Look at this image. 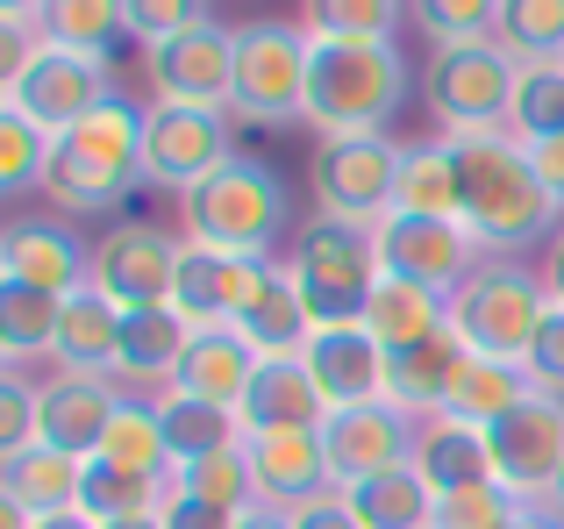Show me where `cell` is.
I'll use <instances>...</instances> for the list:
<instances>
[{
  "instance_id": "60d3db41",
  "label": "cell",
  "mask_w": 564,
  "mask_h": 529,
  "mask_svg": "<svg viewBox=\"0 0 564 529\" xmlns=\"http://www.w3.org/2000/svg\"><path fill=\"white\" fill-rule=\"evenodd\" d=\"M51 151H57V137H43L29 115L0 108V194H8V201L36 194L43 172H51Z\"/></svg>"
},
{
  "instance_id": "ee69618b",
  "label": "cell",
  "mask_w": 564,
  "mask_h": 529,
  "mask_svg": "<svg viewBox=\"0 0 564 529\" xmlns=\"http://www.w3.org/2000/svg\"><path fill=\"white\" fill-rule=\"evenodd\" d=\"M508 129L522 143L564 137V65H522V86H514V122Z\"/></svg>"
},
{
  "instance_id": "681fc988",
  "label": "cell",
  "mask_w": 564,
  "mask_h": 529,
  "mask_svg": "<svg viewBox=\"0 0 564 529\" xmlns=\"http://www.w3.org/2000/svg\"><path fill=\"white\" fill-rule=\"evenodd\" d=\"M165 529H236L229 508H215V501H200V494H180L172 487V501H165V516H158Z\"/></svg>"
},
{
  "instance_id": "ab89813d",
  "label": "cell",
  "mask_w": 564,
  "mask_h": 529,
  "mask_svg": "<svg viewBox=\"0 0 564 529\" xmlns=\"http://www.w3.org/2000/svg\"><path fill=\"white\" fill-rule=\"evenodd\" d=\"M400 8L408 0H301V29L336 43H393Z\"/></svg>"
},
{
  "instance_id": "4fadbf2b",
  "label": "cell",
  "mask_w": 564,
  "mask_h": 529,
  "mask_svg": "<svg viewBox=\"0 0 564 529\" xmlns=\"http://www.w3.org/2000/svg\"><path fill=\"white\" fill-rule=\"evenodd\" d=\"M486 451H494V479L500 487L522 494V501L536 508L543 494L557 487V473H564V401L529 393L522 408H508V415L486 430Z\"/></svg>"
},
{
  "instance_id": "52a82bcc",
  "label": "cell",
  "mask_w": 564,
  "mask_h": 529,
  "mask_svg": "<svg viewBox=\"0 0 564 529\" xmlns=\"http://www.w3.org/2000/svg\"><path fill=\"white\" fill-rule=\"evenodd\" d=\"M236 122L286 129L307 122V29L301 22H243L236 29Z\"/></svg>"
},
{
  "instance_id": "f35d334b",
  "label": "cell",
  "mask_w": 564,
  "mask_h": 529,
  "mask_svg": "<svg viewBox=\"0 0 564 529\" xmlns=\"http://www.w3.org/2000/svg\"><path fill=\"white\" fill-rule=\"evenodd\" d=\"M43 43H65V51H94L108 57L115 36H129V8L122 0H51L36 22Z\"/></svg>"
},
{
  "instance_id": "8d00e7d4",
  "label": "cell",
  "mask_w": 564,
  "mask_h": 529,
  "mask_svg": "<svg viewBox=\"0 0 564 529\" xmlns=\"http://www.w3.org/2000/svg\"><path fill=\"white\" fill-rule=\"evenodd\" d=\"M393 215H457V165H451V143H408V151H400Z\"/></svg>"
},
{
  "instance_id": "d4e9b609",
  "label": "cell",
  "mask_w": 564,
  "mask_h": 529,
  "mask_svg": "<svg viewBox=\"0 0 564 529\" xmlns=\"http://www.w3.org/2000/svg\"><path fill=\"white\" fill-rule=\"evenodd\" d=\"M414 473L429 479L436 501H451V494H465V487H486V479H494L486 430H471V422H457V415H422V436H414Z\"/></svg>"
},
{
  "instance_id": "603a6c76",
  "label": "cell",
  "mask_w": 564,
  "mask_h": 529,
  "mask_svg": "<svg viewBox=\"0 0 564 529\" xmlns=\"http://www.w3.org/2000/svg\"><path fill=\"white\" fill-rule=\"evenodd\" d=\"M465 358L471 350H465L457 330H436V336H422V344H408V350H386V401L408 408V415H443Z\"/></svg>"
},
{
  "instance_id": "7dc6e473",
  "label": "cell",
  "mask_w": 564,
  "mask_h": 529,
  "mask_svg": "<svg viewBox=\"0 0 564 529\" xmlns=\"http://www.w3.org/2000/svg\"><path fill=\"white\" fill-rule=\"evenodd\" d=\"M36 415H43V387H29L22 373H0V451H29L36 444Z\"/></svg>"
},
{
  "instance_id": "7c38bea8",
  "label": "cell",
  "mask_w": 564,
  "mask_h": 529,
  "mask_svg": "<svg viewBox=\"0 0 564 529\" xmlns=\"http://www.w3.org/2000/svg\"><path fill=\"white\" fill-rule=\"evenodd\" d=\"M180 258L186 237L158 223H115L94 244V293H108L115 307H165L180 287Z\"/></svg>"
},
{
  "instance_id": "4316f807",
  "label": "cell",
  "mask_w": 564,
  "mask_h": 529,
  "mask_svg": "<svg viewBox=\"0 0 564 529\" xmlns=\"http://www.w3.org/2000/svg\"><path fill=\"white\" fill-rule=\"evenodd\" d=\"M57 143H65L79 165H94V172H108L115 186H129V194L143 186V108H137V100L115 94L108 108H94L79 129H65Z\"/></svg>"
},
{
  "instance_id": "11a10c76",
  "label": "cell",
  "mask_w": 564,
  "mask_h": 529,
  "mask_svg": "<svg viewBox=\"0 0 564 529\" xmlns=\"http://www.w3.org/2000/svg\"><path fill=\"white\" fill-rule=\"evenodd\" d=\"M43 8H51V0H0L8 29H36V22H43Z\"/></svg>"
},
{
  "instance_id": "f5cc1de1",
  "label": "cell",
  "mask_w": 564,
  "mask_h": 529,
  "mask_svg": "<svg viewBox=\"0 0 564 529\" xmlns=\"http://www.w3.org/2000/svg\"><path fill=\"white\" fill-rule=\"evenodd\" d=\"M543 287H551V301L564 307V223L551 229V244H543Z\"/></svg>"
},
{
  "instance_id": "d590c367",
  "label": "cell",
  "mask_w": 564,
  "mask_h": 529,
  "mask_svg": "<svg viewBox=\"0 0 564 529\" xmlns=\"http://www.w3.org/2000/svg\"><path fill=\"white\" fill-rule=\"evenodd\" d=\"M57 322H65V301H57V293L0 279V350H8L14 373H22V358H36V350L57 344Z\"/></svg>"
},
{
  "instance_id": "f6af8a7d",
  "label": "cell",
  "mask_w": 564,
  "mask_h": 529,
  "mask_svg": "<svg viewBox=\"0 0 564 529\" xmlns=\"http://www.w3.org/2000/svg\"><path fill=\"white\" fill-rule=\"evenodd\" d=\"M522 508H529L522 494L486 479V487H465V494H451V501H436V529H514Z\"/></svg>"
},
{
  "instance_id": "44dd1931",
  "label": "cell",
  "mask_w": 564,
  "mask_h": 529,
  "mask_svg": "<svg viewBox=\"0 0 564 529\" xmlns=\"http://www.w3.org/2000/svg\"><path fill=\"white\" fill-rule=\"evenodd\" d=\"M243 436H272V430H322L329 401L315 393V373L301 358H258V379L243 393Z\"/></svg>"
},
{
  "instance_id": "bcb514c9",
  "label": "cell",
  "mask_w": 564,
  "mask_h": 529,
  "mask_svg": "<svg viewBox=\"0 0 564 529\" xmlns=\"http://www.w3.org/2000/svg\"><path fill=\"white\" fill-rule=\"evenodd\" d=\"M122 8H129V36H137L143 51L186 36V29H200V22H215L207 0H122Z\"/></svg>"
},
{
  "instance_id": "cb8c5ba5",
  "label": "cell",
  "mask_w": 564,
  "mask_h": 529,
  "mask_svg": "<svg viewBox=\"0 0 564 529\" xmlns=\"http://www.w3.org/2000/svg\"><path fill=\"white\" fill-rule=\"evenodd\" d=\"M250 379H258V350H250L243 330H193L172 393H186V401H215V408H243Z\"/></svg>"
},
{
  "instance_id": "d6986e66",
  "label": "cell",
  "mask_w": 564,
  "mask_h": 529,
  "mask_svg": "<svg viewBox=\"0 0 564 529\" xmlns=\"http://www.w3.org/2000/svg\"><path fill=\"white\" fill-rule=\"evenodd\" d=\"M129 393H115V379H94V373H57L43 387V415H36V444L65 451V458H100V436H108L115 408Z\"/></svg>"
},
{
  "instance_id": "e0dca14e",
  "label": "cell",
  "mask_w": 564,
  "mask_h": 529,
  "mask_svg": "<svg viewBox=\"0 0 564 529\" xmlns=\"http://www.w3.org/2000/svg\"><path fill=\"white\" fill-rule=\"evenodd\" d=\"M0 279L72 301V293L94 287V244H79L57 215H14L0 229Z\"/></svg>"
},
{
  "instance_id": "ac0fdd59",
  "label": "cell",
  "mask_w": 564,
  "mask_h": 529,
  "mask_svg": "<svg viewBox=\"0 0 564 529\" xmlns=\"http://www.w3.org/2000/svg\"><path fill=\"white\" fill-rule=\"evenodd\" d=\"M301 365L315 373V393L336 408H372L386 401V344L365 322H344V330H315L301 350Z\"/></svg>"
},
{
  "instance_id": "f907efd6",
  "label": "cell",
  "mask_w": 564,
  "mask_h": 529,
  "mask_svg": "<svg viewBox=\"0 0 564 529\" xmlns=\"http://www.w3.org/2000/svg\"><path fill=\"white\" fill-rule=\"evenodd\" d=\"M293 529H365V522L350 516L344 487H329V494H315V501H301V508H293Z\"/></svg>"
},
{
  "instance_id": "484cf974",
  "label": "cell",
  "mask_w": 564,
  "mask_h": 529,
  "mask_svg": "<svg viewBox=\"0 0 564 529\" xmlns=\"http://www.w3.org/2000/svg\"><path fill=\"white\" fill-rule=\"evenodd\" d=\"M193 344V322L180 307H122V358H115V373L129 379V387H165L180 379V358Z\"/></svg>"
},
{
  "instance_id": "5bb4252c",
  "label": "cell",
  "mask_w": 564,
  "mask_h": 529,
  "mask_svg": "<svg viewBox=\"0 0 564 529\" xmlns=\"http://www.w3.org/2000/svg\"><path fill=\"white\" fill-rule=\"evenodd\" d=\"M414 436H422V415L393 401H372V408H336L322 422V451H329V479L336 487H365V479L393 473V465H414Z\"/></svg>"
},
{
  "instance_id": "f1b7e54d",
  "label": "cell",
  "mask_w": 564,
  "mask_h": 529,
  "mask_svg": "<svg viewBox=\"0 0 564 529\" xmlns=\"http://www.w3.org/2000/svg\"><path fill=\"white\" fill-rule=\"evenodd\" d=\"M172 487H180V473L172 479H151V473H122V465L108 458H86V487H79V516L86 522H137V516H165Z\"/></svg>"
},
{
  "instance_id": "74e56055",
  "label": "cell",
  "mask_w": 564,
  "mask_h": 529,
  "mask_svg": "<svg viewBox=\"0 0 564 529\" xmlns=\"http://www.w3.org/2000/svg\"><path fill=\"white\" fill-rule=\"evenodd\" d=\"M494 43L514 65H564V0H500Z\"/></svg>"
},
{
  "instance_id": "8992f818",
  "label": "cell",
  "mask_w": 564,
  "mask_h": 529,
  "mask_svg": "<svg viewBox=\"0 0 564 529\" xmlns=\"http://www.w3.org/2000/svg\"><path fill=\"white\" fill-rule=\"evenodd\" d=\"M0 94H8L14 115H29L43 137H65V129H79L94 108L115 100V65L94 57V51H65V43L36 36V51H29L22 65H8Z\"/></svg>"
},
{
  "instance_id": "83f0119b",
  "label": "cell",
  "mask_w": 564,
  "mask_h": 529,
  "mask_svg": "<svg viewBox=\"0 0 564 529\" xmlns=\"http://www.w3.org/2000/svg\"><path fill=\"white\" fill-rule=\"evenodd\" d=\"M51 358L65 365V373H94V379H108L115 373V358H122V307L108 301V293H72L65 301V322H57V344H51Z\"/></svg>"
},
{
  "instance_id": "277c9868",
  "label": "cell",
  "mask_w": 564,
  "mask_h": 529,
  "mask_svg": "<svg viewBox=\"0 0 564 529\" xmlns=\"http://www.w3.org/2000/svg\"><path fill=\"white\" fill-rule=\"evenodd\" d=\"M279 264H286L293 293L307 301L315 330H344V322H365V307H372V287L386 279L372 229H358V223H329V215L301 223V237L286 244V258H279Z\"/></svg>"
},
{
  "instance_id": "f546056e",
  "label": "cell",
  "mask_w": 564,
  "mask_h": 529,
  "mask_svg": "<svg viewBox=\"0 0 564 529\" xmlns=\"http://www.w3.org/2000/svg\"><path fill=\"white\" fill-rule=\"evenodd\" d=\"M365 330H372L386 350H408V344H422V336L451 330V301L414 287V279H379L372 307H365Z\"/></svg>"
},
{
  "instance_id": "816d5d0a",
  "label": "cell",
  "mask_w": 564,
  "mask_h": 529,
  "mask_svg": "<svg viewBox=\"0 0 564 529\" xmlns=\"http://www.w3.org/2000/svg\"><path fill=\"white\" fill-rule=\"evenodd\" d=\"M529 165H536V180L551 186V201L564 208V137H551V143H529Z\"/></svg>"
},
{
  "instance_id": "9c48e42d",
  "label": "cell",
  "mask_w": 564,
  "mask_h": 529,
  "mask_svg": "<svg viewBox=\"0 0 564 529\" xmlns=\"http://www.w3.org/2000/svg\"><path fill=\"white\" fill-rule=\"evenodd\" d=\"M236 151V115L221 108H172V100H151L143 108V186L158 194H193L200 180H215Z\"/></svg>"
},
{
  "instance_id": "7402d4cb",
  "label": "cell",
  "mask_w": 564,
  "mask_h": 529,
  "mask_svg": "<svg viewBox=\"0 0 564 529\" xmlns=\"http://www.w3.org/2000/svg\"><path fill=\"white\" fill-rule=\"evenodd\" d=\"M79 487H86V458H65V451H51V444L0 451V501H14L36 522L79 516Z\"/></svg>"
},
{
  "instance_id": "6f0895ef",
  "label": "cell",
  "mask_w": 564,
  "mask_h": 529,
  "mask_svg": "<svg viewBox=\"0 0 564 529\" xmlns=\"http://www.w3.org/2000/svg\"><path fill=\"white\" fill-rule=\"evenodd\" d=\"M536 508H551V516L564 522V473H557V487H551V494H543V501H536Z\"/></svg>"
},
{
  "instance_id": "e575fe53",
  "label": "cell",
  "mask_w": 564,
  "mask_h": 529,
  "mask_svg": "<svg viewBox=\"0 0 564 529\" xmlns=\"http://www.w3.org/2000/svg\"><path fill=\"white\" fill-rule=\"evenodd\" d=\"M100 458L122 465V473H151V479H172V473H180V458H172V444H165V422H158V408L137 401V393L115 408L108 436H100Z\"/></svg>"
},
{
  "instance_id": "3957f363",
  "label": "cell",
  "mask_w": 564,
  "mask_h": 529,
  "mask_svg": "<svg viewBox=\"0 0 564 529\" xmlns=\"http://www.w3.org/2000/svg\"><path fill=\"white\" fill-rule=\"evenodd\" d=\"M180 229H186V244L236 251V258H279V244L301 237L293 229L286 180L264 158H229L215 180H200L180 201Z\"/></svg>"
},
{
  "instance_id": "7a4b0ae2",
  "label": "cell",
  "mask_w": 564,
  "mask_h": 529,
  "mask_svg": "<svg viewBox=\"0 0 564 529\" xmlns=\"http://www.w3.org/2000/svg\"><path fill=\"white\" fill-rule=\"evenodd\" d=\"M408 108V57L400 43H336L307 36V122L322 137H386Z\"/></svg>"
},
{
  "instance_id": "4dcf8cb0",
  "label": "cell",
  "mask_w": 564,
  "mask_h": 529,
  "mask_svg": "<svg viewBox=\"0 0 564 529\" xmlns=\"http://www.w3.org/2000/svg\"><path fill=\"white\" fill-rule=\"evenodd\" d=\"M236 330L250 336V350H258V358H301V350H307V336H315V315H307V301L293 293L286 264H272L264 293L250 301V315L236 322Z\"/></svg>"
},
{
  "instance_id": "b9f144b4",
  "label": "cell",
  "mask_w": 564,
  "mask_h": 529,
  "mask_svg": "<svg viewBox=\"0 0 564 529\" xmlns=\"http://www.w3.org/2000/svg\"><path fill=\"white\" fill-rule=\"evenodd\" d=\"M408 22L436 51H457V43H486L500 29V0H408Z\"/></svg>"
},
{
  "instance_id": "91938a15",
  "label": "cell",
  "mask_w": 564,
  "mask_h": 529,
  "mask_svg": "<svg viewBox=\"0 0 564 529\" xmlns=\"http://www.w3.org/2000/svg\"><path fill=\"white\" fill-rule=\"evenodd\" d=\"M100 529H165L158 516H137V522H100Z\"/></svg>"
},
{
  "instance_id": "6da1fadb",
  "label": "cell",
  "mask_w": 564,
  "mask_h": 529,
  "mask_svg": "<svg viewBox=\"0 0 564 529\" xmlns=\"http://www.w3.org/2000/svg\"><path fill=\"white\" fill-rule=\"evenodd\" d=\"M457 165V223L486 244V251L514 258L536 237L557 229V201L529 165V143H514V129H479V137H443Z\"/></svg>"
},
{
  "instance_id": "30bf717a",
  "label": "cell",
  "mask_w": 564,
  "mask_h": 529,
  "mask_svg": "<svg viewBox=\"0 0 564 529\" xmlns=\"http://www.w3.org/2000/svg\"><path fill=\"white\" fill-rule=\"evenodd\" d=\"M307 186L315 208L329 223H358L372 229L393 215V186H400V143L393 137H322L307 158Z\"/></svg>"
},
{
  "instance_id": "ba28073f",
  "label": "cell",
  "mask_w": 564,
  "mask_h": 529,
  "mask_svg": "<svg viewBox=\"0 0 564 529\" xmlns=\"http://www.w3.org/2000/svg\"><path fill=\"white\" fill-rule=\"evenodd\" d=\"M514 86H522V65L486 43H457V51H436L422 72V100L436 108V122L451 137H479V129H508L514 122Z\"/></svg>"
},
{
  "instance_id": "2e32d148",
  "label": "cell",
  "mask_w": 564,
  "mask_h": 529,
  "mask_svg": "<svg viewBox=\"0 0 564 529\" xmlns=\"http://www.w3.org/2000/svg\"><path fill=\"white\" fill-rule=\"evenodd\" d=\"M279 258H236V251H207V244H186L180 258V287H172V307L193 322V330H236L250 315V301L264 293Z\"/></svg>"
},
{
  "instance_id": "836d02e7",
  "label": "cell",
  "mask_w": 564,
  "mask_h": 529,
  "mask_svg": "<svg viewBox=\"0 0 564 529\" xmlns=\"http://www.w3.org/2000/svg\"><path fill=\"white\" fill-rule=\"evenodd\" d=\"M151 408H158V422H165V444H172V458H180V465L207 458V451L243 444V415H236V408L186 401V393H158Z\"/></svg>"
},
{
  "instance_id": "8fae6325",
  "label": "cell",
  "mask_w": 564,
  "mask_h": 529,
  "mask_svg": "<svg viewBox=\"0 0 564 529\" xmlns=\"http://www.w3.org/2000/svg\"><path fill=\"white\" fill-rule=\"evenodd\" d=\"M372 244H379L386 279H414V287L443 293V301H451L471 279V264L486 258V244L471 237L457 215H386V223H372Z\"/></svg>"
},
{
  "instance_id": "9f6ffc18",
  "label": "cell",
  "mask_w": 564,
  "mask_h": 529,
  "mask_svg": "<svg viewBox=\"0 0 564 529\" xmlns=\"http://www.w3.org/2000/svg\"><path fill=\"white\" fill-rule=\"evenodd\" d=\"M514 529H564V522L551 516V508H522V522H514Z\"/></svg>"
},
{
  "instance_id": "ffe728a7",
  "label": "cell",
  "mask_w": 564,
  "mask_h": 529,
  "mask_svg": "<svg viewBox=\"0 0 564 529\" xmlns=\"http://www.w3.org/2000/svg\"><path fill=\"white\" fill-rule=\"evenodd\" d=\"M250 479H258V501L272 508H301L315 494H329V451H322V430H272V436H243Z\"/></svg>"
},
{
  "instance_id": "1f68e13d",
  "label": "cell",
  "mask_w": 564,
  "mask_h": 529,
  "mask_svg": "<svg viewBox=\"0 0 564 529\" xmlns=\"http://www.w3.org/2000/svg\"><path fill=\"white\" fill-rule=\"evenodd\" d=\"M529 365H508V358H465V373H457V387H451V401H443V415H457V422H471V430H494L508 408H522L529 401Z\"/></svg>"
},
{
  "instance_id": "680465c9",
  "label": "cell",
  "mask_w": 564,
  "mask_h": 529,
  "mask_svg": "<svg viewBox=\"0 0 564 529\" xmlns=\"http://www.w3.org/2000/svg\"><path fill=\"white\" fill-rule=\"evenodd\" d=\"M36 529H94L86 516H51V522H36Z\"/></svg>"
},
{
  "instance_id": "d6a6232c",
  "label": "cell",
  "mask_w": 564,
  "mask_h": 529,
  "mask_svg": "<svg viewBox=\"0 0 564 529\" xmlns=\"http://www.w3.org/2000/svg\"><path fill=\"white\" fill-rule=\"evenodd\" d=\"M344 501L365 529H436V494H429V479L414 473V465H393V473L365 479Z\"/></svg>"
},
{
  "instance_id": "7bdbcfd3",
  "label": "cell",
  "mask_w": 564,
  "mask_h": 529,
  "mask_svg": "<svg viewBox=\"0 0 564 529\" xmlns=\"http://www.w3.org/2000/svg\"><path fill=\"white\" fill-rule=\"evenodd\" d=\"M180 494H200V501H215V508H229V516H243V508L258 501V479H250V458H243V444H229V451H207V458L180 465Z\"/></svg>"
},
{
  "instance_id": "9a60e30c",
  "label": "cell",
  "mask_w": 564,
  "mask_h": 529,
  "mask_svg": "<svg viewBox=\"0 0 564 529\" xmlns=\"http://www.w3.org/2000/svg\"><path fill=\"white\" fill-rule=\"evenodd\" d=\"M143 72H151L158 100H172V108H221L229 115V100H236V29L200 22L172 43H151V51H143Z\"/></svg>"
},
{
  "instance_id": "db71d44e",
  "label": "cell",
  "mask_w": 564,
  "mask_h": 529,
  "mask_svg": "<svg viewBox=\"0 0 564 529\" xmlns=\"http://www.w3.org/2000/svg\"><path fill=\"white\" fill-rule=\"evenodd\" d=\"M236 529H293V508H272V501H250L243 516H236Z\"/></svg>"
},
{
  "instance_id": "5b68a950",
  "label": "cell",
  "mask_w": 564,
  "mask_h": 529,
  "mask_svg": "<svg viewBox=\"0 0 564 529\" xmlns=\"http://www.w3.org/2000/svg\"><path fill=\"white\" fill-rule=\"evenodd\" d=\"M543 315H551V287L543 272L529 264L486 251L471 264V279L451 293V330L465 336L471 358H508V365H529V344H536Z\"/></svg>"
},
{
  "instance_id": "c3c4849f",
  "label": "cell",
  "mask_w": 564,
  "mask_h": 529,
  "mask_svg": "<svg viewBox=\"0 0 564 529\" xmlns=\"http://www.w3.org/2000/svg\"><path fill=\"white\" fill-rule=\"evenodd\" d=\"M529 387L551 393V401H564V307L551 301V315H543L536 344H529Z\"/></svg>"
}]
</instances>
